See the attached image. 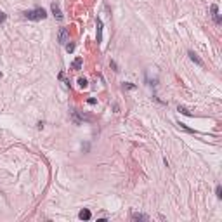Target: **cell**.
<instances>
[{
	"mask_svg": "<svg viewBox=\"0 0 222 222\" xmlns=\"http://www.w3.org/2000/svg\"><path fill=\"white\" fill-rule=\"evenodd\" d=\"M23 16L26 17V19H30V21H42V19H45V17H47V12L43 11L42 7H37V9L26 11Z\"/></svg>",
	"mask_w": 222,
	"mask_h": 222,
	"instance_id": "obj_1",
	"label": "cell"
},
{
	"mask_svg": "<svg viewBox=\"0 0 222 222\" xmlns=\"http://www.w3.org/2000/svg\"><path fill=\"white\" fill-rule=\"evenodd\" d=\"M68 42H70V31H68V28H61L59 30V43L61 45H66Z\"/></svg>",
	"mask_w": 222,
	"mask_h": 222,
	"instance_id": "obj_2",
	"label": "cell"
},
{
	"mask_svg": "<svg viewBox=\"0 0 222 222\" xmlns=\"http://www.w3.org/2000/svg\"><path fill=\"white\" fill-rule=\"evenodd\" d=\"M210 12H212V17H213V21L217 23V24H220L222 23V19H220V16H219V9H217V5L213 4V5L210 7Z\"/></svg>",
	"mask_w": 222,
	"mask_h": 222,
	"instance_id": "obj_3",
	"label": "cell"
},
{
	"mask_svg": "<svg viewBox=\"0 0 222 222\" xmlns=\"http://www.w3.org/2000/svg\"><path fill=\"white\" fill-rule=\"evenodd\" d=\"M50 9H52V14H54L56 19H57V21H61V19H63V12H61L59 5H57V4H52V5H50Z\"/></svg>",
	"mask_w": 222,
	"mask_h": 222,
	"instance_id": "obj_4",
	"label": "cell"
},
{
	"mask_svg": "<svg viewBox=\"0 0 222 222\" xmlns=\"http://www.w3.org/2000/svg\"><path fill=\"white\" fill-rule=\"evenodd\" d=\"M187 54H189V59H191V61H195V63H196L198 66H203V61H201L200 57H198V56H196L195 52H193V50H189Z\"/></svg>",
	"mask_w": 222,
	"mask_h": 222,
	"instance_id": "obj_5",
	"label": "cell"
},
{
	"mask_svg": "<svg viewBox=\"0 0 222 222\" xmlns=\"http://www.w3.org/2000/svg\"><path fill=\"white\" fill-rule=\"evenodd\" d=\"M103 40V21L97 19V43H101Z\"/></svg>",
	"mask_w": 222,
	"mask_h": 222,
	"instance_id": "obj_6",
	"label": "cell"
},
{
	"mask_svg": "<svg viewBox=\"0 0 222 222\" xmlns=\"http://www.w3.org/2000/svg\"><path fill=\"white\" fill-rule=\"evenodd\" d=\"M78 217H80L82 220H89L90 219V210H87V208H83V210L78 213Z\"/></svg>",
	"mask_w": 222,
	"mask_h": 222,
	"instance_id": "obj_7",
	"label": "cell"
},
{
	"mask_svg": "<svg viewBox=\"0 0 222 222\" xmlns=\"http://www.w3.org/2000/svg\"><path fill=\"white\" fill-rule=\"evenodd\" d=\"M82 63H83V61H82V57H76V59L73 61V64H71V70H80V68H82Z\"/></svg>",
	"mask_w": 222,
	"mask_h": 222,
	"instance_id": "obj_8",
	"label": "cell"
},
{
	"mask_svg": "<svg viewBox=\"0 0 222 222\" xmlns=\"http://www.w3.org/2000/svg\"><path fill=\"white\" fill-rule=\"evenodd\" d=\"M132 219H134V220H147L149 217L144 215V213H132Z\"/></svg>",
	"mask_w": 222,
	"mask_h": 222,
	"instance_id": "obj_9",
	"label": "cell"
},
{
	"mask_svg": "<svg viewBox=\"0 0 222 222\" xmlns=\"http://www.w3.org/2000/svg\"><path fill=\"white\" fill-rule=\"evenodd\" d=\"M177 109H179V111H180L182 115H186V116H193V113H191V111H189L187 108H186V106H179Z\"/></svg>",
	"mask_w": 222,
	"mask_h": 222,
	"instance_id": "obj_10",
	"label": "cell"
},
{
	"mask_svg": "<svg viewBox=\"0 0 222 222\" xmlns=\"http://www.w3.org/2000/svg\"><path fill=\"white\" fill-rule=\"evenodd\" d=\"M59 80L63 82V83H64L66 87H70V82L66 80V76H64V73H59Z\"/></svg>",
	"mask_w": 222,
	"mask_h": 222,
	"instance_id": "obj_11",
	"label": "cell"
},
{
	"mask_svg": "<svg viewBox=\"0 0 222 222\" xmlns=\"http://www.w3.org/2000/svg\"><path fill=\"white\" fill-rule=\"evenodd\" d=\"M78 85H80V89H87V85H89V83H87L85 78H80V80H78Z\"/></svg>",
	"mask_w": 222,
	"mask_h": 222,
	"instance_id": "obj_12",
	"label": "cell"
},
{
	"mask_svg": "<svg viewBox=\"0 0 222 222\" xmlns=\"http://www.w3.org/2000/svg\"><path fill=\"white\" fill-rule=\"evenodd\" d=\"M66 50L68 52H73L75 50V43H66Z\"/></svg>",
	"mask_w": 222,
	"mask_h": 222,
	"instance_id": "obj_13",
	"label": "cell"
},
{
	"mask_svg": "<svg viewBox=\"0 0 222 222\" xmlns=\"http://www.w3.org/2000/svg\"><path fill=\"white\" fill-rule=\"evenodd\" d=\"M215 195H217V198H222V187L220 186H217L215 187Z\"/></svg>",
	"mask_w": 222,
	"mask_h": 222,
	"instance_id": "obj_14",
	"label": "cell"
},
{
	"mask_svg": "<svg viewBox=\"0 0 222 222\" xmlns=\"http://www.w3.org/2000/svg\"><path fill=\"white\" fill-rule=\"evenodd\" d=\"M179 127H180V129H184L186 132H191V134H195V130H191V129H187V127H186L184 123H179Z\"/></svg>",
	"mask_w": 222,
	"mask_h": 222,
	"instance_id": "obj_15",
	"label": "cell"
},
{
	"mask_svg": "<svg viewBox=\"0 0 222 222\" xmlns=\"http://www.w3.org/2000/svg\"><path fill=\"white\" fill-rule=\"evenodd\" d=\"M5 19H7V14H5V12H2V11H0V23H4Z\"/></svg>",
	"mask_w": 222,
	"mask_h": 222,
	"instance_id": "obj_16",
	"label": "cell"
},
{
	"mask_svg": "<svg viewBox=\"0 0 222 222\" xmlns=\"http://www.w3.org/2000/svg\"><path fill=\"white\" fill-rule=\"evenodd\" d=\"M123 89H136L134 83H123Z\"/></svg>",
	"mask_w": 222,
	"mask_h": 222,
	"instance_id": "obj_17",
	"label": "cell"
}]
</instances>
